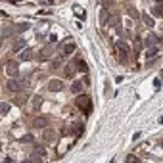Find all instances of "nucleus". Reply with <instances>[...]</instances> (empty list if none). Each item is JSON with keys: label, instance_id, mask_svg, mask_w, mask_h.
Here are the masks:
<instances>
[{"label": "nucleus", "instance_id": "27", "mask_svg": "<svg viewBox=\"0 0 163 163\" xmlns=\"http://www.w3.org/2000/svg\"><path fill=\"white\" fill-rule=\"evenodd\" d=\"M113 4H115V0H102V6H104V8H108V10L111 8Z\"/></svg>", "mask_w": 163, "mask_h": 163}, {"label": "nucleus", "instance_id": "23", "mask_svg": "<svg viewBox=\"0 0 163 163\" xmlns=\"http://www.w3.org/2000/svg\"><path fill=\"white\" fill-rule=\"evenodd\" d=\"M29 29V23H19V25H15V33H23V31H27Z\"/></svg>", "mask_w": 163, "mask_h": 163}, {"label": "nucleus", "instance_id": "25", "mask_svg": "<svg viewBox=\"0 0 163 163\" xmlns=\"http://www.w3.org/2000/svg\"><path fill=\"white\" fill-rule=\"evenodd\" d=\"M127 12H129V15H130L133 19H138V12H136L133 6H129V8H127Z\"/></svg>", "mask_w": 163, "mask_h": 163}, {"label": "nucleus", "instance_id": "26", "mask_svg": "<svg viewBox=\"0 0 163 163\" xmlns=\"http://www.w3.org/2000/svg\"><path fill=\"white\" fill-rule=\"evenodd\" d=\"M125 163H142L136 155H127V159H125Z\"/></svg>", "mask_w": 163, "mask_h": 163}, {"label": "nucleus", "instance_id": "28", "mask_svg": "<svg viewBox=\"0 0 163 163\" xmlns=\"http://www.w3.org/2000/svg\"><path fill=\"white\" fill-rule=\"evenodd\" d=\"M73 73H75V67H73V65H67L65 75H67V77H73Z\"/></svg>", "mask_w": 163, "mask_h": 163}, {"label": "nucleus", "instance_id": "35", "mask_svg": "<svg viewBox=\"0 0 163 163\" xmlns=\"http://www.w3.org/2000/svg\"><path fill=\"white\" fill-rule=\"evenodd\" d=\"M155 2H159V4H161V6H163V0H155Z\"/></svg>", "mask_w": 163, "mask_h": 163}, {"label": "nucleus", "instance_id": "6", "mask_svg": "<svg viewBox=\"0 0 163 163\" xmlns=\"http://www.w3.org/2000/svg\"><path fill=\"white\" fill-rule=\"evenodd\" d=\"M33 127H35V129H46V127H48V117H44V115H40V117H35Z\"/></svg>", "mask_w": 163, "mask_h": 163}, {"label": "nucleus", "instance_id": "16", "mask_svg": "<svg viewBox=\"0 0 163 163\" xmlns=\"http://www.w3.org/2000/svg\"><path fill=\"white\" fill-rule=\"evenodd\" d=\"M142 21L148 25V27H154V25H155V21L152 19V15H148V14H142Z\"/></svg>", "mask_w": 163, "mask_h": 163}, {"label": "nucleus", "instance_id": "3", "mask_svg": "<svg viewBox=\"0 0 163 163\" xmlns=\"http://www.w3.org/2000/svg\"><path fill=\"white\" fill-rule=\"evenodd\" d=\"M23 86L21 81H15V79H10V81H6V90L8 92H19Z\"/></svg>", "mask_w": 163, "mask_h": 163}, {"label": "nucleus", "instance_id": "14", "mask_svg": "<svg viewBox=\"0 0 163 163\" xmlns=\"http://www.w3.org/2000/svg\"><path fill=\"white\" fill-rule=\"evenodd\" d=\"M81 90H83V83H81V81H75V83L71 85V92H73V94H81Z\"/></svg>", "mask_w": 163, "mask_h": 163}, {"label": "nucleus", "instance_id": "31", "mask_svg": "<svg viewBox=\"0 0 163 163\" xmlns=\"http://www.w3.org/2000/svg\"><path fill=\"white\" fill-rule=\"evenodd\" d=\"M154 86H155V88H159V86H161V81H159V79H155V83H154Z\"/></svg>", "mask_w": 163, "mask_h": 163}, {"label": "nucleus", "instance_id": "34", "mask_svg": "<svg viewBox=\"0 0 163 163\" xmlns=\"http://www.w3.org/2000/svg\"><path fill=\"white\" fill-rule=\"evenodd\" d=\"M159 123H161V125H163V115H161V117H159Z\"/></svg>", "mask_w": 163, "mask_h": 163}, {"label": "nucleus", "instance_id": "11", "mask_svg": "<svg viewBox=\"0 0 163 163\" xmlns=\"http://www.w3.org/2000/svg\"><path fill=\"white\" fill-rule=\"evenodd\" d=\"M36 157H40V159H42V157H46V150L42 148V146H36L35 152H33V157H31V159H36Z\"/></svg>", "mask_w": 163, "mask_h": 163}, {"label": "nucleus", "instance_id": "13", "mask_svg": "<svg viewBox=\"0 0 163 163\" xmlns=\"http://www.w3.org/2000/svg\"><path fill=\"white\" fill-rule=\"evenodd\" d=\"M157 42H159V39H157V35H148V39H146V46H155Z\"/></svg>", "mask_w": 163, "mask_h": 163}, {"label": "nucleus", "instance_id": "10", "mask_svg": "<svg viewBox=\"0 0 163 163\" xmlns=\"http://www.w3.org/2000/svg\"><path fill=\"white\" fill-rule=\"evenodd\" d=\"M33 50H31V48H25L23 52H21V54H19V60H21V61H29V60H33Z\"/></svg>", "mask_w": 163, "mask_h": 163}, {"label": "nucleus", "instance_id": "7", "mask_svg": "<svg viewBox=\"0 0 163 163\" xmlns=\"http://www.w3.org/2000/svg\"><path fill=\"white\" fill-rule=\"evenodd\" d=\"M42 138H44V142H56V138H58V136H56V133H54L52 129H48V127H46V129L42 130Z\"/></svg>", "mask_w": 163, "mask_h": 163}, {"label": "nucleus", "instance_id": "21", "mask_svg": "<svg viewBox=\"0 0 163 163\" xmlns=\"http://www.w3.org/2000/svg\"><path fill=\"white\" fill-rule=\"evenodd\" d=\"M40 106H42V96H35V98H33V108L39 109Z\"/></svg>", "mask_w": 163, "mask_h": 163}, {"label": "nucleus", "instance_id": "24", "mask_svg": "<svg viewBox=\"0 0 163 163\" xmlns=\"http://www.w3.org/2000/svg\"><path fill=\"white\" fill-rule=\"evenodd\" d=\"M33 140H35L33 134H25V136H21V138H19V142H23V144H27V142H33Z\"/></svg>", "mask_w": 163, "mask_h": 163}, {"label": "nucleus", "instance_id": "37", "mask_svg": "<svg viewBox=\"0 0 163 163\" xmlns=\"http://www.w3.org/2000/svg\"><path fill=\"white\" fill-rule=\"evenodd\" d=\"M0 150H2V144H0Z\"/></svg>", "mask_w": 163, "mask_h": 163}, {"label": "nucleus", "instance_id": "29", "mask_svg": "<svg viewBox=\"0 0 163 163\" xmlns=\"http://www.w3.org/2000/svg\"><path fill=\"white\" fill-rule=\"evenodd\" d=\"M152 12H154V15H159V17L163 15V10H161V6H155L154 10H152Z\"/></svg>", "mask_w": 163, "mask_h": 163}, {"label": "nucleus", "instance_id": "4", "mask_svg": "<svg viewBox=\"0 0 163 163\" xmlns=\"http://www.w3.org/2000/svg\"><path fill=\"white\" fill-rule=\"evenodd\" d=\"M6 73L10 77H15L19 73V64H17V61H14V60L8 61V64H6Z\"/></svg>", "mask_w": 163, "mask_h": 163}, {"label": "nucleus", "instance_id": "17", "mask_svg": "<svg viewBox=\"0 0 163 163\" xmlns=\"http://www.w3.org/2000/svg\"><path fill=\"white\" fill-rule=\"evenodd\" d=\"M75 65H77V69L81 71V73H86V71H88V67H86V64H85L83 60H77V61H75Z\"/></svg>", "mask_w": 163, "mask_h": 163}, {"label": "nucleus", "instance_id": "38", "mask_svg": "<svg viewBox=\"0 0 163 163\" xmlns=\"http://www.w3.org/2000/svg\"><path fill=\"white\" fill-rule=\"evenodd\" d=\"M0 71H2V67H0Z\"/></svg>", "mask_w": 163, "mask_h": 163}, {"label": "nucleus", "instance_id": "15", "mask_svg": "<svg viewBox=\"0 0 163 163\" xmlns=\"http://www.w3.org/2000/svg\"><path fill=\"white\" fill-rule=\"evenodd\" d=\"M10 109H12V106H10L8 102H0V115H6V113H10Z\"/></svg>", "mask_w": 163, "mask_h": 163}, {"label": "nucleus", "instance_id": "22", "mask_svg": "<svg viewBox=\"0 0 163 163\" xmlns=\"http://www.w3.org/2000/svg\"><path fill=\"white\" fill-rule=\"evenodd\" d=\"M21 48H25V40H23V39H19V40H17V42H15V44H14V52H19V50H21Z\"/></svg>", "mask_w": 163, "mask_h": 163}, {"label": "nucleus", "instance_id": "20", "mask_svg": "<svg viewBox=\"0 0 163 163\" xmlns=\"http://www.w3.org/2000/svg\"><path fill=\"white\" fill-rule=\"evenodd\" d=\"M25 102H27V96H15V98H14V104H15V106H23Z\"/></svg>", "mask_w": 163, "mask_h": 163}, {"label": "nucleus", "instance_id": "19", "mask_svg": "<svg viewBox=\"0 0 163 163\" xmlns=\"http://www.w3.org/2000/svg\"><path fill=\"white\" fill-rule=\"evenodd\" d=\"M155 56H157V48H155V46L148 48V52H146V58H148V60H152V58H155Z\"/></svg>", "mask_w": 163, "mask_h": 163}, {"label": "nucleus", "instance_id": "36", "mask_svg": "<svg viewBox=\"0 0 163 163\" xmlns=\"http://www.w3.org/2000/svg\"><path fill=\"white\" fill-rule=\"evenodd\" d=\"M48 2H50V4H52V2H54V0H48Z\"/></svg>", "mask_w": 163, "mask_h": 163}, {"label": "nucleus", "instance_id": "32", "mask_svg": "<svg viewBox=\"0 0 163 163\" xmlns=\"http://www.w3.org/2000/svg\"><path fill=\"white\" fill-rule=\"evenodd\" d=\"M23 163H33V159H25V161H23Z\"/></svg>", "mask_w": 163, "mask_h": 163}, {"label": "nucleus", "instance_id": "2", "mask_svg": "<svg viewBox=\"0 0 163 163\" xmlns=\"http://www.w3.org/2000/svg\"><path fill=\"white\" fill-rule=\"evenodd\" d=\"M115 50L121 54V60H125V58L129 56V50L130 48H129V44L125 42V40H117V42H115Z\"/></svg>", "mask_w": 163, "mask_h": 163}, {"label": "nucleus", "instance_id": "8", "mask_svg": "<svg viewBox=\"0 0 163 163\" xmlns=\"http://www.w3.org/2000/svg\"><path fill=\"white\" fill-rule=\"evenodd\" d=\"M75 42H67V44H64V48H61V56H69V54H73V52H75Z\"/></svg>", "mask_w": 163, "mask_h": 163}, {"label": "nucleus", "instance_id": "1", "mask_svg": "<svg viewBox=\"0 0 163 163\" xmlns=\"http://www.w3.org/2000/svg\"><path fill=\"white\" fill-rule=\"evenodd\" d=\"M77 108L85 109V113H90V111H92V106H90V98H88L86 94H81V96H77Z\"/></svg>", "mask_w": 163, "mask_h": 163}, {"label": "nucleus", "instance_id": "18", "mask_svg": "<svg viewBox=\"0 0 163 163\" xmlns=\"http://www.w3.org/2000/svg\"><path fill=\"white\" fill-rule=\"evenodd\" d=\"M50 67H52V69H58V67H61V56L54 58V60L50 61Z\"/></svg>", "mask_w": 163, "mask_h": 163}, {"label": "nucleus", "instance_id": "33", "mask_svg": "<svg viewBox=\"0 0 163 163\" xmlns=\"http://www.w3.org/2000/svg\"><path fill=\"white\" fill-rule=\"evenodd\" d=\"M2 42H4V36H0V46H2Z\"/></svg>", "mask_w": 163, "mask_h": 163}, {"label": "nucleus", "instance_id": "12", "mask_svg": "<svg viewBox=\"0 0 163 163\" xmlns=\"http://www.w3.org/2000/svg\"><path fill=\"white\" fill-rule=\"evenodd\" d=\"M108 19H109V12H108V8H102V12H100V23L106 25V23H108Z\"/></svg>", "mask_w": 163, "mask_h": 163}, {"label": "nucleus", "instance_id": "30", "mask_svg": "<svg viewBox=\"0 0 163 163\" xmlns=\"http://www.w3.org/2000/svg\"><path fill=\"white\" fill-rule=\"evenodd\" d=\"M48 40H50V42H56L58 36H56V35H50V36H48Z\"/></svg>", "mask_w": 163, "mask_h": 163}, {"label": "nucleus", "instance_id": "9", "mask_svg": "<svg viewBox=\"0 0 163 163\" xmlns=\"http://www.w3.org/2000/svg\"><path fill=\"white\" fill-rule=\"evenodd\" d=\"M52 46H44L42 50L39 52V60H48V58H52Z\"/></svg>", "mask_w": 163, "mask_h": 163}, {"label": "nucleus", "instance_id": "5", "mask_svg": "<svg viewBox=\"0 0 163 163\" xmlns=\"http://www.w3.org/2000/svg\"><path fill=\"white\" fill-rule=\"evenodd\" d=\"M61 88H64V83H61L60 79H52V81L48 83V90L50 92H60Z\"/></svg>", "mask_w": 163, "mask_h": 163}]
</instances>
